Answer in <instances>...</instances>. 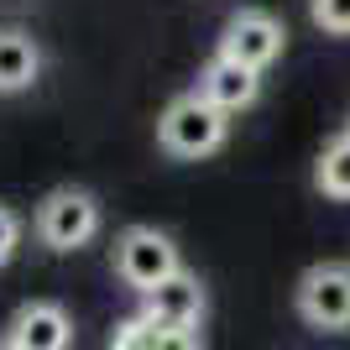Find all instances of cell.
Here are the masks:
<instances>
[{
  "instance_id": "9a60e30c",
  "label": "cell",
  "mask_w": 350,
  "mask_h": 350,
  "mask_svg": "<svg viewBox=\"0 0 350 350\" xmlns=\"http://www.w3.org/2000/svg\"><path fill=\"white\" fill-rule=\"evenodd\" d=\"M0 350H11V345H0Z\"/></svg>"
},
{
  "instance_id": "9c48e42d",
  "label": "cell",
  "mask_w": 350,
  "mask_h": 350,
  "mask_svg": "<svg viewBox=\"0 0 350 350\" xmlns=\"http://www.w3.org/2000/svg\"><path fill=\"white\" fill-rule=\"evenodd\" d=\"M42 73V47L21 27H0V94H21Z\"/></svg>"
},
{
  "instance_id": "277c9868",
  "label": "cell",
  "mask_w": 350,
  "mask_h": 350,
  "mask_svg": "<svg viewBox=\"0 0 350 350\" xmlns=\"http://www.w3.org/2000/svg\"><path fill=\"white\" fill-rule=\"evenodd\" d=\"M298 314L314 329H350V267L324 262L298 278Z\"/></svg>"
},
{
  "instance_id": "5bb4252c",
  "label": "cell",
  "mask_w": 350,
  "mask_h": 350,
  "mask_svg": "<svg viewBox=\"0 0 350 350\" xmlns=\"http://www.w3.org/2000/svg\"><path fill=\"white\" fill-rule=\"evenodd\" d=\"M16 246H21V219H16L5 204H0V267L16 256Z\"/></svg>"
},
{
  "instance_id": "8fae6325",
  "label": "cell",
  "mask_w": 350,
  "mask_h": 350,
  "mask_svg": "<svg viewBox=\"0 0 350 350\" xmlns=\"http://www.w3.org/2000/svg\"><path fill=\"white\" fill-rule=\"evenodd\" d=\"M157 345V324L146 319V314H131V319L116 324V335H110V350H152Z\"/></svg>"
},
{
  "instance_id": "ba28073f",
  "label": "cell",
  "mask_w": 350,
  "mask_h": 350,
  "mask_svg": "<svg viewBox=\"0 0 350 350\" xmlns=\"http://www.w3.org/2000/svg\"><path fill=\"white\" fill-rule=\"evenodd\" d=\"M199 94L204 100H215L225 116H235V110H246L256 94H262V68H246V63L225 58V53H215L204 68V79H199Z\"/></svg>"
},
{
  "instance_id": "4fadbf2b",
  "label": "cell",
  "mask_w": 350,
  "mask_h": 350,
  "mask_svg": "<svg viewBox=\"0 0 350 350\" xmlns=\"http://www.w3.org/2000/svg\"><path fill=\"white\" fill-rule=\"evenodd\" d=\"M152 350H204L199 324H189V329H167V324H157V345H152Z\"/></svg>"
},
{
  "instance_id": "5b68a950",
  "label": "cell",
  "mask_w": 350,
  "mask_h": 350,
  "mask_svg": "<svg viewBox=\"0 0 350 350\" xmlns=\"http://www.w3.org/2000/svg\"><path fill=\"white\" fill-rule=\"evenodd\" d=\"M282 42H288V31H282L278 16L267 11H235L225 21V37H219V53L235 63H246V68H272L282 58Z\"/></svg>"
},
{
  "instance_id": "7c38bea8",
  "label": "cell",
  "mask_w": 350,
  "mask_h": 350,
  "mask_svg": "<svg viewBox=\"0 0 350 350\" xmlns=\"http://www.w3.org/2000/svg\"><path fill=\"white\" fill-rule=\"evenodd\" d=\"M308 16L329 37H350V0H308Z\"/></svg>"
},
{
  "instance_id": "52a82bcc",
  "label": "cell",
  "mask_w": 350,
  "mask_h": 350,
  "mask_svg": "<svg viewBox=\"0 0 350 350\" xmlns=\"http://www.w3.org/2000/svg\"><path fill=\"white\" fill-rule=\"evenodd\" d=\"M73 340V319L63 314V304H27L5 329V345L11 350H68Z\"/></svg>"
},
{
  "instance_id": "30bf717a",
  "label": "cell",
  "mask_w": 350,
  "mask_h": 350,
  "mask_svg": "<svg viewBox=\"0 0 350 350\" xmlns=\"http://www.w3.org/2000/svg\"><path fill=\"white\" fill-rule=\"evenodd\" d=\"M314 183H319L324 199H345V204H350V131H340L335 142L319 152Z\"/></svg>"
},
{
  "instance_id": "7a4b0ae2",
  "label": "cell",
  "mask_w": 350,
  "mask_h": 350,
  "mask_svg": "<svg viewBox=\"0 0 350 350\" xmlns=\"http://www.w3.org/2000/svg\"><path fill=\"white\" fill-rule=\"evenodd\" d=\"M183 267L173 235H162L157 225H131V230L116 241V278L136 293H152L157 282H167Z\"/></svg>"
},
{
  "instance_id": "8992f818",
  "label": "cell",
  "mask_w": 350,
  "mask_h": 350,
  "mask_svg": "<svg viewBox=\"0 0 350 350\" xmlns=\"http://www.w3.org/2000/svg\"><path fill=\"white\" fill-rule=\"evenodd\" d=\"M142 314L152 324H167V329H189V324L204 319V282L193 278L189 267H178L167 282L142 293Z\"/></svg>"
},
{
  "instance_id": "3957f363",
  "label": "cell",
  "mask_w": 350,
  "mask_h": 350,
  "mask_svg": "<svg viewBox=\"0 0 350 350\" xmlns=\"http://www.w3.org/2000/svg\"><path fill=\"white\" fill-rule=\"evenodd\" d=\"M37 235L47 251H79L100 235V199L84 189H53L37 209Z\"/></svg>"
},
{
  "instance_id": "6da1fadb",
  "label": "cell",
  "mask_w": 350,
  "mask_h": 350,
  "mask_svg": "<svg viewBox=\"0 0 350 350\" xmlns=\"http://www.w3.org/2000/svg\"><path fill=\"white\" fill-rule=\"evenodd\" d=\"M230 136V116L219 110L215 100H204L199 89L193 94H178L157 120V142L167 157H183V162H199L209 152H219Z\"/></svg>"
}]
</instances>
